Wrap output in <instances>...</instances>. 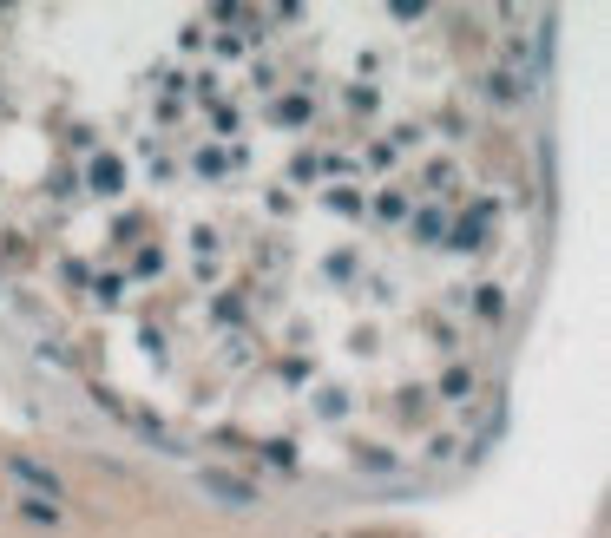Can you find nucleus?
<instances>
[{
  "label": "nucleus",
  "instance_id": "obj_1",
  "mask_svg": "<svg viewBox=\"0 0 611 538\" xmlns=\"http://www.w3.org/2000/svg\"><path fill=\"white\" fill-rule=\"evenodd\" d=\"M20 513H26V519H34V525H60V513H53V505H40V499H26V505H20Z\"/></svg>",
  "mask_w": 611,
  "mask_h": 538
},
{
  "label": "nucleus",
  "instance_id": "obj_2",
  "mask_svg": "<svg viewBox=\"0 0 611 538\" xmlns=\"http://www.w3.org/2000/svg\"><path fill=\"white\" fill-rule=\"evenodd\" d=\"M14 473H20V479H26V486H53V473H40V466H34V460H14Z\"/></svg>",
  "mask_w": 611,
  "mask_h": 538
}]
</instances>
